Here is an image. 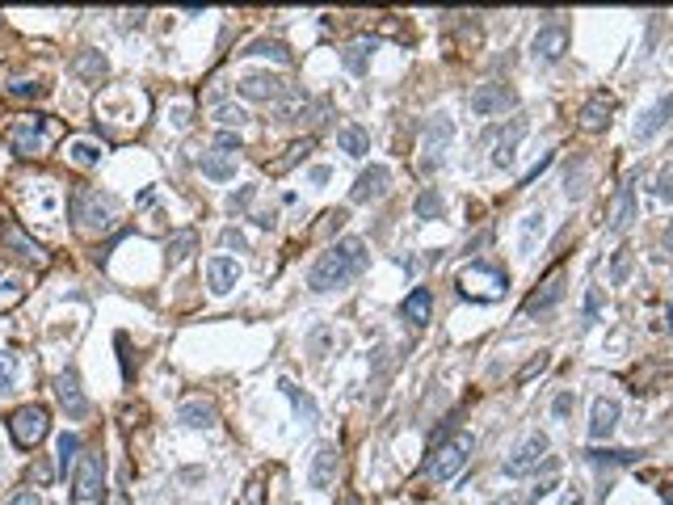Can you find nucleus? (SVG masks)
<instances>
[{
    "label": "nucleus",
    "mask_w": 673,
    "mask_h": 505,
    "mask_svg": "<svg viewBox=\"0 0 673 505\" xmlns=\"http://www.w3.org/2000/svg\"><path fill=\"white\" fill-rule=\"evenodd\" d=\"M627 270H631V249L623 244V249L615 252V265H610V283H627Z\"/></svg>",
    "instance_id": "obj_41"
},
{
    "label": "nucleus",
    "mask_w": 673,
    "mask_h": 505,
    "mask_svg": "<svg viewBox=\"0 0 673 505\" xmlns=\"http://www.w3.org/2000/svg\"><path fill=\"white\" fill-rule=\"evenodd\" d=\"M244 56H270V59H278V64H291V51H286L283 43H274V38H257Z\"/></svg>",
    "instance_id": "obj_33"
},
{
    "label": "nucleus",
    "mask_w": 673,
    "mask_h": 505,
    "mask_svg": "<svg viewBox=\"0 0 673 505\" xmlns=\"http://www.w3.org/2000/svg\"><path fill=\"white\" fill-rule=\"evenodd\" d=\"M55 450H59V476L67 480V472H77L80 455H85V442H80V434H59V442H55Z\"/></svg>",
    "instance_id": "obj_24"
},
{
    "label": "nucleus",
    "mask_w": 673,
    "mask_h": 505,
    "mask_svg": "<svg viewBox=\"0 0 673 505\" xmlns=\"http://www.w3.org/2000/svg\"><path fill=\"white\" fill-rule=\"evenodd\" d=\"M547 366H552V354H547V350H539V354H534V358H531V363H526L518 375H513V384H518V387H522V384H531L534 375H544Z\"/></svg>",
    "instance_id": "obj_34"
},
{
    "label": "nucleus",
    "mask_w": 673,
    "mask_h": 505,
    "mask_svg": "<svg viewBox=\"0 0 673 505\" xmlns=\"http://www.w3.org/2000/svg\"><path fill=\"white\" fill-rule=\"evenodd\" d=\"M202 173H207L211 181H232V177H236V156L207 152V156H202Z\"/></svg>",
    "instance_id": "obj_28"
},
{
    "label": "nucleus",
    "mask_w": 673,
    "mask_h": 505,
    "mask_svg": "<svg viewBox=\"0 0 673 505\" xmlns=\"http://www.w3.org/2000/svg\"><path fill=\"white\" fill-rule=\"evenodd\" d=\"M307 148H312V143H291V148H286V156H283V160H274V165H270V173H286V169H291L295 160H299V156L307 152Z\"/></svg>",
    "instance_id": "obj_43"
},
{
    "label": "nucleus",
    "mask_w": 673,
    "mask_h": 505,
    "mask_svg": "<svg viewBox=\"0 0 673 505\" xmlns=\"http://www.w3.org/2000/svg\"><path fill=\"white\" fill-rule=\"evenodd\" d=\"M615 110H619V106H615L610 93H594V98L581 106V114H576V127L585 135H602L610 122H615Z\"/></svg>",
    "instance_id": "obj_13"
},
{
    "label": "nucleus",
    "mask_w": 673,
    "mask_h": 505,
    "mask_svg": "<svg viewBox=\"0 0 673 505\" xmlns=\"http://www.w3.org/2000/svg\"><path fill=\"white\" fill-rule=\"evenodd\" d=\"M669 329H673V304H669Z\"/></svg>",
    "instance_id": "obj_55"
},
{
    "label": "nucleus",
    "mask_w": 673,
    "mask_h": 505,
    "mask_svg": "<svg viewBox=\"0 0 673 505\" xmlns=\"http://www.w3.org/2000/svg\"><path fill=\"white\" fill-rule=\"evenodd\" d=\"M636 220V186H619V194H615V202H610L606 211V228L610 232H627V223Z\"/></svg>",
    "instance_id": "obj_20"
},
{
    "label": "nucleus",
    "mask_w": 673,
    "mask_h": 505,
    "mask_svg": "<svg viewBox=\"0 0 673 505\" xmlns=\"http://www.w3.org/2000/svg\"><path fill=\"white\" fill-rule=\"evenodd\" d=\"M215 119L223 122V127H244V122H249V114L240 110V106H215Z\"/></svg>",
    "instance_id": "obj_42"
},
{
    "label": "nucleus",
    "mask_w": 673,
    "mask_h": 505,
    "mask_svg": "<svg viewBox=\"0 0 673 505\" xmlns=\"http://www.w3.org/2000/svg\"><path fill=\"white\" fill-rule=\"evenodd\" d=\"M13 384H17V358L0 354V392H13Z\"/></svg>",
    "instance_id": "obj_40"
},
{
    "label": "nucleus",
    "mask_w": 673,
    "mask_h": 505,
    "mask_svg": "<svg viewBox=\"0 0 673 505\" xmlns=\"http://www.w3.org/2000/svg\"><path fill=\"white\" fill-rule=\"evenodd\" d=\"M177 421H181V426H194V429H211L219 421V413H215V405H211V400L194 396V400H185V405L177 408Z\"/></svg>",
    "instance_id": "obj_22"
},
{
    "label": "nucleus",
    "mask_w": 673,
    "mask_h": 505,
    "mask_svg": "<svg viewBox=\"0 0 673 505\" xmlns=\"http://www.w3.org/2000/svg\"><path fill=\"white\" fill-rule=\"evenodd\" d=\"M0 249L5 252H17L22 262H34V265H47V252L38 249V244L26 236L22 228H17V220H13L9 211H0Z\"/></svg>",
    "instance_id": "obj_11"
},
{
    "label": "nucleus",
    "mask_w": 673,
    "mask_h": 505,
    "mask_svg": "<svg viewBox=\"0 0 673 505\" xmlns=\"http://www.w3.org/2000/svg\"><path fill=\"white\" fill-rule=\"evenodd\" d=\"M67 160H72V165H80V169H93V165H101V143H93V139H67Z\"/></svg>",
    "instance_id": "obj_26"
},
{
    "label": "nucleus",
    "mask_w": 673,
    "mask_h": 505,
    "mask_svg": "<svg viewBox=\"0 0 673 505\" xmlns=\"http://www.w3.org/2000/svg\"><path fill=\"white\" fill-rule=\"evenodd\" d=\"M492 505H531L526 497H501V501H492Z\"/></svg>",
    "instance_id": "obj_53"
},
{
    "label": "nucleus",
    "mask_w": 673,
    "mask_h": 505,
    "mask_svg": "<svg viewBox=\"0 0 673 505\" xmlns=\"http://www.w3.org/2000/svg\"><path fill=\"white\" fill-rule=\"evenodd\" d=\"M367 241H358V236H346V241L328 244L320 257H316L312 274H307V286L312 291H336V286H349L354 278L367 270Z\"/></svg>",
    "instance_id": "obj_1"
},
{
    "label": "nucleus",
    "mask_w": 673,
    "mask_h": 505,
    "mask_svg": "<svg viewBox=\"0 0 673 505\" xmlns=\"http://www.w3.org/2000/svg\"><path fill=\"white\" fill-rule=\"evenodd\" d=\"M430 312H434V295H430V286H413V291L404 295L400 316L409 320L413 329H421V325H430Z\"/></svg>",
    "instance_id": "obj_21"
},
{
    "label": "nucleus",
    "mask_w": 673,
    "mask_h": 505,
    "mask_svg": "<svg viewBox=\"0 0 673 505\" xmlns=\"http://www.w3.org/2000/svg\"><path fill=\"white\" fill-rule=\"evenodd\" d=\"M505 286H510V274L505 270H497V265L489 262H471L459 270V291H463L467 299H476V304H492V299L505 295Z\"/></svg>",
    "instance_id": "obj_4"
},
{
    "label": "nucleus",
    "mask_w": 673,
    "mask_h": 505,
    "mask_svg": "<svg viewBox=\"0 0 673 505\" xmlns=\"http://www.w3.org/2000/svg\"><path fill=\"white\" fill-rule=\"evenodd\" d=\"M522 135H526V122H522V119H513V122H510V131H505V135H501V139H497V152H492V165H497V169L513 165V148H518V139H522Z\"/></svg>",
    "instance_id": "obj_25"
},
{
    "label": "nucleus",
    "mask_w": 673,
    "mask_h": 505,
    "mask_svg": "<svg viewBox=\"0 0 673 505\" xmlns=\"http://www.w3.org/2000/svg\"><path fill=\"white\" fill-rule=\"evenodd\" d=\"M5 139H9V148L17 156H38L51 143V119L47 114H22V119L9 122Z\"/></svg>",
    "instance_id": "obj_5"
},
{
    "label": "nucleus",
    "mask_w": 673,
    "mask_h": 505,
    "mask_svg": "<svg viewBox=\"0 0 673 505\" xmlns=\"http://www.w3.org/2000/svg\"><path fill=\"white\" fill-rule=\"evenodd\" d=\"M471 434H450V438H442L434 450H430V459H425V476L434 484H450L459 472H463V463L471 459Z\"/></svg>",
    "instance_id": "obj_2"
},
{
    "label": "nucleus",
    "mask_w": 673,
    "mask_h": 505,
    "mask_svg": "<svg viewBox=\"0 0 673 505\" xmlns=\"http://www.w3.org/2000/svg\"><path fill=\"white\" fill-rule=\"evenodd\" d=\"M9 434H13V442L22 450H34L38 442L51 434V417H47V408L43 405H22L17 413L9 417Z\"/></svg>",
    "instance_id": "obj_9"
},
{
    "label": "nucleus",
    "mask_w": 673,
    "mask_h": 505,
    "mask_svg": "<svg viewBox=\"0 0 673 505\" xmlns=\"http://www.w3.org/2000/svg\"><path fill=\"white\" fill-rule=\"evenodd\" d=\"M72 220H77L80 232H106L109 223H114V202L109 198H101L98 190H72Z\"/></svg>",
    "instance_id": "obj_6"
},
{
    "label": "nucleus",
    "mask_w": 673,
    "mask_h": 505,
    "mask_svg": "<svg viewBox=\"0 0 673 505\" xmlns=\"http://www.w3.org/2000/svg\"><path fill=\"white\" fill-rule=\"evenodd\" d=\"M219 241L228 244V249H244V236H240L236 228H223V236H219Z\"/></svg>",
    "instance_id": "obj_50"
},
{
    "label": "nucleus",
    "mask_w": 673,
    "mask_h": 505,
    "mask_svg": "<svg viewBox=\"0 0 673 505\" xmlns=\"http://www.w3.org/2000/svg\"><path fill=\"white\" fill-rule=\"evenodd\" d=\"M573 408H576V396H573V392H560V396L552 400L555 421H568V413H573Z\"/></svg>",
    "instance_id": "obj_46"
},
{
    "label": "nucleus",
    "mask_w": 673,
    "mask_h": 505,
    "mask_svg": "<svg viewBox=\"0 0 673 505\" xmlns=\"http://www.w3.org/2000/svg\"><path fill=\"white\" fill-rule=\"evenodd\" d=\"M669 119H673V98H661V101H657V106H652L648 114H644V122H640V127H636V135H640V139H652V135L661 131V127H665V122H669Z\"/></svg>",
    "instance_id": "obj_27"
},
{
    "label": "nucleus",
    "mask_w": 673,
    "mask_h": 505,
    "mask_svg": "<svg viewBox=\"0 0 673 505\" xmlns=\"http://www.w3.org/2000/svg\"><path fill=\"white\" fill-rule=\"evenodd\" d=\"M388 190H391V173L383 165H370V169H362V173H358V181H354L349 198H354V202H379Z\"/></svg>",
    "instance_id": "obj_15"
},
{
    "label": "nucleus",
    "mask_w": 673,
    "mask_h": 505,
    "mask_svg": "<svg viewBox=\"0 0 673 505\" xmlns=\"http://www.w3.org/2000/svg\"><path fill=\"white\" fill-rule=\"evenodd\" d=\"M413 211H417V220H438V215L446 211V198L438 194L434 186H430V190H421V194H417Z\"/></svg>",
    "instance_id": "obj_31"
},
{
    "label": "nucleus",
    "mask_w": 673,
    "mask_h": 505,
    "mask_svg": "<svg viewBox=\"0 0 673 505\" xmlns=\"http://www.w3.org/2000/svg\"><path fill=\"white\" fill-rule=\"evenodd\" d=\"M665 249L673 252V228H665Z\"/></svg>",
    "instance_id": "obj_54"
},
{
    "label": "nucleus",
    "mask_w": 673,
    "mask_h": 505,
    "mask_svg": "<svg viewBox=\"0 0 673 505\" xmlns=\"http://www.w3.org/2000/svg\"><path fill=\"white\" fill-rule=\"evenodd\" d=\"M9 93H13V98H43L47 85H38V80H13Z\"/></svg>",
    "instance_id": "obj_45"
},
{
    "label": "nucleus",
    "mask_w": 673,
    "mask_h": 505,
    "mask_svg": "<svg viewBox=\"0 0 673 505\" xmlns=\"http://www.w3.org/2000/svg\"><path fill=\"white\" fill-rule=\"evenodd\" d=\"M531 51H534V59H544V64H555V59H564V51H568V30H564V26H544V30L534 34Z\"/></svg>",
    "instance_id": "obj_18"
},
{
    "label": "nucleus",
    "mask_w": 673,
    "mask_h": 505,
    "mask_svg": "<svg viewBox=\"0 0 673 505\" xmlns=\"http://www.w3.org/2000/svg\"><path fill=\"white\" fill-rule=\"evenodd\" d=\"M455 139V122L446 119V114H434V119L425 122L421 131V173H434V169L446 165V148Z\"/></svg>",
    "instance_id": "obj_8"
},
{
    "label": "nucleus",
    "mask_w": 673,
    "mask_h": 505,
    "mask_svg": "<svg viewBox=\"0 0 673 505\" xmlns=\"http://www.w3.org/2000/svg\"><path fill=\"white\" fill-rule=\"evenodd\" d=\"M657 190H661V198H669V202H673V173H661V186H657Z\"/></svg>",
    "instance_id": "obj_51"
},
{
    "label": "nucleus",
    "mask_w": 673,
    "mask_h": 505,
    "mask_svg": "<svg viewBox=\"0 0 673 505\" xmlns=\"http://www.w3.org/2000/svg\"><path fill=\"white\" fill-rule=\"evenodd\" d=\"M72 72H77V77H85V80H101L109 72V64H106V56H101V51H85V56L72 64Z\"/></svg>",
    "instance_id": "obj_30"
},
{
    "label": "nucleus",
    "mask_w": 673,
    "mask_h": 505,
    "mask_svg": "<svg viewBox=\"0 0 673 505\" xmlns=\"http://www.w3.org/2000/svg\"><path fill=\"white\" fill-rule=\"evenodd\" d=\"M375 51V43H367V38H358V43L346 51V67L349 72H367V56Z\"/></svg>",
    "instance_id": "obj_36"
},
{
    "label": "nucleus",
    "mask_w": 673,
    "mask_h": 505,
    "mask_svg": "<svg viewBox=\"0 0 673 505\" xmlns=\"http://www.w3.org/2000/svg\"><path fill=\"white\" fill-rule=\"evenodd\" d=\"M236 88L249 101H274V106L299 101V88H295L286 77H274V72H244V77L236 80Z\"/></svg>",
    "instance_id": "obj_7"
},
{
    "label": "nucleus",
    "mask_w": 673,
    "mask_h": 505,
    "mask_svg": "<svg viewBox=\"0 0 673 505\" xmlns=\"http://www.w3.org/2000/svg\"><path fill=\"white\" fill-rule=\"evenodd\" d=\"M55 396H59V405L67 408V417H85L88 413V400H85V392H80V375L72 371V366L55 375Z\"/></svg>",
    "instance_id": "obj_16"
},
{
    "label": "nucleus",
    "mask_w": 673,
    "mask_h": 505,
    "mask_svg": "<svg viewBox=\"0 0 673 505\" xmlns=\"http://www.w3.org/2000/svg\"><path fill=\"white\" fill-rule=\"evenodd\" d=\"M236 505H265V476L253 472L249 484L240 489V501H236Z\"/></svg>",
    "instance_id": "obj_35"
},
{
    "label": "nucleus",
    "mask_w": 673,
    "mask_h": 505,
    "mask_svg": "<svg viewBox=\"0 0 673 505\" xmlns=\"http://www.w3.org/2000/svg\"><path fill=\"white\" fill-rule=\"evenodd\" d=\"M194 232H181V236H173V244H169V265H181L185 257H190V249H194Z\"/></svg>",
    "instance_id": "obj_39"
},
{
    "label": "nucleus",
    "mask_w": 673,
    "mask_h": 505,
    "mask_svg": "<svg viewBox=\"0 0 673 505\" xmlns=\"http://www.w3.org/2000/svg\"><path fill=\"white\" fill-rule=\"evenodd\" d=\"M22 299H26L22 278H0V308H13V304H22Z\"/></svg>",
    "instance_id": "obj_38"
},
{
    "label": "nucleus",
    "mask_w": 673,
    "mask_h": 505,
    "mask_svg": "<svg viewBox=\"0 0 673 505\" xmlns=\"http://www.w3.org/2000/svg\"><path fill=\"white\" fill-rule=\"evenodd\" d=\"M552 160H555V152H547V156H539V165H534V169H526V173H522V177H518V186H531V181H534V177H539V173H544V169H547V165H552Z\"/></svg>",
    "instance_id": "obj_47"
},
{
    "label": "nucleus",
    "mask_w": 673,
    "mask_h": 505,
    "mask_svg": "<svg viewBox=\"0 0 673 505\" xmlns=\"http://www.w3.org/2000/svg\"><path fill=\"white\" fill-rule=\"evenodd\" d=\"M215 148H219V152H228V156H236V152H240V135H232V131H219Z\"/></svg>",
    "instance_id": "obj_48"
},
{
    "label": "nucleus",
    "mask_w": 673,
    "mask_h": 505,
    "mask_svg": "<svg viewBox=\"0 0 673 505\" xmlns=\"http://www.w3.org/2000/svg\"><path fill=\"white\" fill-rule=\"evenodd\" d=\"M547 450H552L547 434H526V438L510 450V459H505V476H531L534 468L547 459Z\"/></svg>",
    "instance_id": "obj_10"
},
{
    "label": "nucleus",
    "mask_w": 673,
    "mask_h": 505,
    "mask_svg": "<svg viewBox=\"0 0 673 505\" xmlns=\"http://www.w3.org/2000/svg\"><path fill=\"white\" fill-rule=\"evenodd\" d=\"M236 278H240V265L232 257H211L207 262V283L215 295H228L232 286H236Z\"/></svg>",
    "instance_id": "obj_23"
},
{
    "label": "nucleus",
    "mask_w": 673,
    "mask_h": 505,
    "mask_svg": "<svg viewBox=\"0 0 673 505\" xmlns=\"http://www.w3.org/2000/svg\"><path fill=\"white\" fill-rule=\"evenodd\" d=\"M665 505H673V493H669V501H665Z\"/></svg>",
    "instance_id": "obj_56"
},
{
    "label": "nucleus",
    "mask_w": 673,
    "mask_h": 505,
    "mask_svg": "<svg viewBox=\"0 0 673 505\" xmlns=\"http://www.w3.org/2000/svg\"><path fill=\"white\" fill-rule=\"evenodd\" d=\"M72 505H106V455L85 450L72 472Z\"/></svg>",
    "instance_id": "obj_3"
},
{
    "label": "nucleus",
    "mask_w": 673,
    "mask_h": 505,
    "mask_svg": "<svg viewBox=\"0 0 673 505\" xmlns=\"http://www.w3.org/2000/svg\"><path fill=\"white\" fill-rule=\"evenodd\" d=\"M336 143H341V152L346 156H367L370 152V135L362 131V127H354V122L336 131Z\"/></svg>",
    "instance_id": "obj_29"
},
{
    "label": "nucleus",
    "mask_w": 673,
    "mask_h": 505,
    "mask_svg": "<svg viewBox=\"0 0 673 505\" xmlns=\"http://www.w3.org/2000/svg\"><path fill=\"white\" fill-rule=\"evenodd\" d=\"M333 480H336V447L333 442H320L316 447V455H312V472H307V484L312 489H333Z\"/></svg>",
    "instance_id": "obj_19"
},
{
    "label": "nucleus",
    "mask_w": 673,
    "mask_h": 505,
    "mask_svg": "<svg viewBox=\"0 0 673 505\" xmlns=\"http://www.w3.org/2000/svg\"><path fill=\"white\" fill-rule=\"evenodd\" d=\"M513 88L497 85V80H489V85H476V93H471V110L480 114V119H497V114L513 110Z\"/></svg>",
    "instance_id": "obj_12"
},
{
    "label": "nucleus",
    "mask_w": 673,
    "mask_h": 505,
    "mask_svg": "<svg viewBox=\"0 0 673 505\" xmlns=\"http://www.w3.org/2000/svg\"><path fill=\"white\" fill-rule=\"evenodd\" d=\"M564 299V270H552V274L539 283V291H534L526 304H522V316H539V312H552L555 304Z\"/></svg>",
    "instance_id": "obj_14"
},
{
    "label": "nucleus",
    "mask_w": 673,
    "mask_h": 505,
    "mask_svg": "<svg viewBox=\"0 0 673 505\" xmlns=\"http://www.w3.org/2000/svg\"><path fill=\"white\" fill-rule=\"evenodd\" d=\"M560 505H585V493H581V489H568L564 501H560Z\"/></svg>",
    "instance_id": "obj_52"
},
{
    "label": "nucleus",
    "mask_w": 673,
    "mask_h": 505,
    "mask_svg": "<svg viewBox=\"0 0 673 505\" xmlns=\"http://www.w3.org/2000/svg\"><path fill=\"white\" fill-rule=\"evenodd\" d=\"M9 505H43V497L34 493V489H22V493H13Z\"/></svg>",
    "instance_id": "obj_49"
},
{
    "label": "nucleus",
    "mask_w": 673,
    "mask_h": 505,
    "mask_svg": "<svg viewBox=\"0 0 673 505\" xmlns=\"http://www.w3.org/2000/svg\"><path fill=\"white\" fill-rule=\"evenodd\" d=\"M278 387H283V392L291 396V400H295V408H299V413H304L307 421H316V405H312V396H304V392H299V387L291 384V379H278Z\"/></svg>",
    "instance_id": "obj_37"
},
{
    "label": "nucleus",
    "mask_w": 673,
    "mask_h": 505,
    "mask_svg": "<svg viewBox=\"0 0 673 505\" xmlns=\"http://www.w3.org/2000/svg\"><path fill=\"white\" fill-rule=\"evenodd\" d=\"M602 316V286H585V325Z\"/></svg>",
    "instance_id": "obj_44"
},
{
    "label": "nucleus",
    "mask_w": 673,
    "mask_h": 505,
    "mask_svg": "<svg viewBox=\"0 0 673 505\" xmlns=\"http://www.w3.org/2000/svg\"><path fill=\"white\" fill-rule=\"evenodd\" d=\"M585 455H589V463H610V468L640 463V450H602V447H594V450H585Z\"/></svg>",
    "instance_id": "obj_32"
},
{
    "label": "nucleus",
    "mask_w": 673,
    "mask_h": 505,
    "mask_svg": "<svg viewBox=\"0 0 673 505\" xmlns=\"http://www.w3.org/2000/svg\"><path fill=\"white\" fill-rule=\"evenodd\" d=\"M615 426H619V400H610V396H597L594 408H589V438L602 442L615 434Z\"/></svg>",
    "instance_id": "obj_17"
}]
</instances>
